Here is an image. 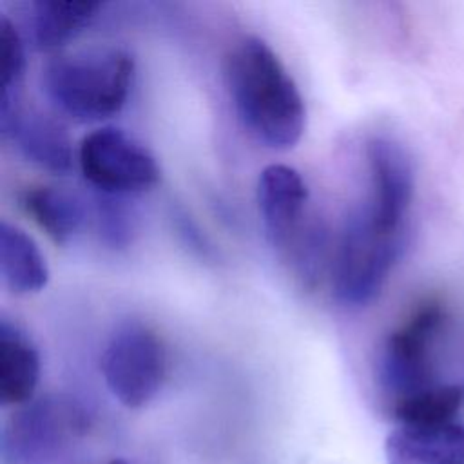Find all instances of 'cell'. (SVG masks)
Wrapping results in <instances>:
<instances>
[{
  "label": "cell",
  "mask_w": 464,
  "mask_h": 464,
  "mask_svg": "<svg viewBox=\"0 0 464 464\" xmlns=\"http://www.w3.org/2000/svg\"><path fill=\"white\" fill-rule=\"evenodd\" d=\"M24 210L58 245H65L83 225L82 201L58 187H29L22 194Z\"/></svg>",
  "instance_id": "7c38bea8"
},
{
  "label": "cell",
  "mask_w": 464,
  "mask_h": 464,
  "mask_svg": "<svg viewBox=\"0 0 464 464\" xmlns=\"http://www.w3.org/2000/svg\"><path fill=\"white\" fill-rule=\"evenodd\" d=\"M87 426L82 406L65 395L42 397L5 424L2 464H47Z\"/></svg>",
  "instance_id": "8992f818"
},
{
  "label": "cell",
  "mask_w": 464,
  "mask_h": 464,
  "mask_svg": "<svg viewBox=\"0 0 464 464\" xmlns=\"http://www.w3.org/2000/svg\"><path fill=\"white\" fill-rule=\"evenodd\" d=\"M0 274L18 295L38 294L49 281V268L38 245L16 225L0 223Z\"/></svg>",
  "instance_id": "8fae6325"
},
{
  "label": "cell",
  "mask_w": 464,
  "mask_h": 464,
  "mask_svg": "<svg viewBox=\"0 0 464 464\" xmlns=\"http://www.w3.org/2000/svg\"><path fill=\"white\" fill-rule=\"evenodd\" d=\"M446 321L439 295L420 299L388 334L381 350V381L395 401L430 388V350Z\"/></svg>",
  "instance_id": "52a82bcc"
},
{
  "label": "cell",
  "mask_w": 464,
  "mask_h": 464,
  "mask_svg": "<svg viewBox=\"0 0 464 464\" xmlns=\"http://www.w3.org/2000/svg\"><path fill=\"white\" fill-rule=\"evenodd\" d=\"M384 451H386V462L388 464H428L422 459L415 457L413 453L406 451L402 446H399L392 439H386Z\"/></svg>",
  "instance_id": "ac0fdd59"
},
{
  "label": "cell",
  "mask_w": 464,
  "mask_h": 464,
  "mask_svg": "<svg viewBox=\"0 0 464 464\" xmlns=\"http://www.w3.org/2000/svg\"><path fill=\"white\" fill-rule=\"evenodd\" d=\"M100 368L114 399L127 408H141L154 399L165 381L167 350L147 324L125 323L107 341Z\"/></svg>",
  "instance_id": "5b68a950"
},
{
  "label": "cell",
  "mask_w": 464,
  "mask_h": 464,
  "mask_svg": "<svg viewBox=\"0 0 464 464\" xmlns=\"http://www.w3.org/2000/svg\"><path fill=\"white\" fill-rule=\"evenodd\" d=\"M225 83L237 118L263 145L292 149L303 136V96L274 49L257 36L237 40L225 58Z\"/></svg>",
  "instance_id": "6da1fadb"
},
{
  "label": "cell",
  "mask_w": 464,
  "mask_h": 464,
  "mask_svg": "<svg viewBox=\"0 0 464 464\" xmlns=\"http://www.w3.org/2000/svg\"><path fill=\"white\" fill-rule=\"evenodd\" d=\"M40 357L36 346L16 323H0V401L2 404L27 402L38 384Z\"/></svg>",
  "instance_id": "30bf717a"
},
{
  "label": "cell",
  "mask_w": 464,
  "mask_h": 464,
  "mask_svg": "<svg viewBox=\"0 0 464 464\" xmlns=\"http://www.w3.org/2000/svg\"><path fill=\"white\" fill-rule=\"evenodd\" d=\"M0 129L11 136L25 160L53 174H65L72 167V147L65 129L42 112L20 107L0 120Z\"/></svg>",
  "instance_id": "9c48e42d"
},
{
  "label": "cell",
  "mask_w": 464,
  "mask_h": 464,
  "mask_svg": "<svg viewBox=\"0 0 464 464\" xmlns=\"http://www.w3.org/2000/svg\"><path fill=\"white\" fill-rule=\"evenodd\" d=\"M94 0H40L33 4V38L40 49H56L76 36L100 11Z\"/></svg>",
  "instance_id": "4fadbf2b"
},
{
  "label": "cell",
  "mask_w": 464,
  "mask_h": 464,
  "mask_svg": "<svg viewBox=\"0 0 464 464\" xmlns=\"http://www.w3.org/2000/svg\"><path fill=\"white\" fill-rule=\"evenodd\" d=\"M25 71L24 42L16 25L4 14L0 20V76L2 100L0 103L20 102V83Z\"/></svg>",
  "instance_id": "2e32d148"
},
{
  "label": "cell",
  "mask_w": 464,
  "mask_h": 464,
  "mask_svg": "<svg viewBox=\"0 0 464 464\" xmlns=\"http://www.w3.org/2000/svg\"><path fill=\"white\" fill-rule=\"evenodd\" d=\"M388 439L428 464H464V424L399 426Z\"/></svg>",
  "instance_id": "5bb4252c"
},
{
  "label": "cell",
  "mask_w": 464,
  "mask_h": 464,
  "mask_svg": "<svg viewBox=\"0 0 464 464\" xmlns=\"http://www.w3.org/2000/svg\"><path fill=\"white\" fill-rule=\"evenodd\" d=\"M132 82L134 60L118 47L60 54L42 72L47 98L78 121H100L118 114L127 103Z\"/></svg>",
  "instance_id": "3957f363"
},
{
  "label": "cell",
  "mask_w": 464,
  "mask_h": 464,
  "mask_svg": "<svg viewBox=\"0 0 464 464\" xmlns=\"http://www.w3.org/2000/svg\"><path fill=\"white\" fill-rule=\"evenodd\" d=\"M98 221L103 236L112 245H120L129 237L130 227L127 221V214L121 207H116L114 201H103V205H100Z\"/></svg>",
  "instance_id": "e0dca14e"
},
{
  "label": "cell",
  "mask_w": 464,
  "mask_h": 464,
  "mask_svg": "<svg viewBox=\"0 0 464 464\" xmlns=\"http://www.w3.org/2000/svg\"><path fill=\"white\" fill-rule=\"evenodd\" d=\"M83 178L109 196L134 194L160 179L156 158L121 129L102 127L89 132L78 147Z\"/></svg>",
  "instance_id": "ba28073f"
},
{
  "label": "cell",
  "mask_w": 464,
  "mask_h": 464,
  "mask_svg": "<svg viewBox=\"0 0 464 464\" xmlns=\"http://www.w3.org/2000/svg\"><path fill=\"white\" fill-rule=\"evenodd\" d=\"M109 464H127L125 460H121V459H114V460H111Z\"/></svg>",
  "instance_id": "d6986e66"
},
{
  "label": "cell",
  "mask_w": 464,
  "mask_h": 464,
  "mask_svg": "<svg viewBox=\"0 0 464 464\" xmlns=\"http://www.w3.org/2000/svg\"><path fill=\"white\" fill-rule=\"evenodd\" d=\"M408 219L370 199L353 212L341 232L334 261V294L346 308L370 304L390 277L404 243Z\"/></svg>",
  "instance_id": "7a4b0ae2"
},
{
  "label": "cell",
  "mask_w": 464,
  "mask_h": 464,
  "mask_svg": "<svg viewBox=\"0 0 464 464\" xmlns=\"http://www.w3.org/2000/svg\"><path fill=\"white\" fill-rule=\"evenodd\" d=\"M464 402V388L457 384L430 386L393 402V415L399 426H437L453 422Z\"/></svg>",
  "instance_id": "9a60e30c"
},
{
  "label": "cell",
  "mask_w": 464,
  "mask_h": 464,
  "mask_svg": "<svg viewBox=\"0 0 464 464\" xmlns=\"http://www.w3.org/2000/svg\"><path fill=\"white\" fill-rule=\"evenodd\" d=\"M256 201L268 241L299 270L301 277L315 279L321 259V230L308 218V188L301 174L283 163L261 170Z\"/></svg>",
  "instance_id": "277c9868"
}]
</instances>
